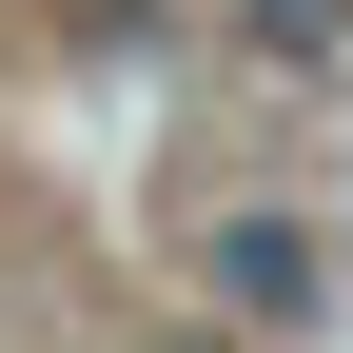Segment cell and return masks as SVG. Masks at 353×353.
<instances>
[{"instance_id": "7a4b0ae2", "label": "cell", "mask_w": 353, "mask_h": 353, "mask_svg": "<svg viewBox=\"0 0 353 353\" xmlns=\"http://www.w3.org/2000/svg\"><path fill=\"white\" fill-rule=\"evenodd\" d=\"M236 39L275 79H353V0H236Z\"/></svg>"}, {"instance_id": "6da1fadb", "label": "cell", "mask_w": 353, "mask_h": 353, "mask_svg": "<svg viewBox=\"0 0 353 353\" xmlns=\"http://www.w3.org/2000/svg\"><path fill=\"white\" fill-rule=\"evenodd\" d=\"M216 294H236L255 334H294L334 275H314V236H294V216H216Z\"/></svg>"}]
</instances>
